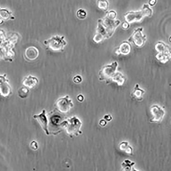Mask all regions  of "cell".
<instances>
[{
	"label": "cell",
	"instance_id": "1",
	"mask_svg": "<svg viewBox=\"0 0 171 171\" xmlns=\"http://www.w3.org/2000/svg\"><path fill=\"white\" fill-rule=\"evenodd\" d=\"M117 13L114 11L108 12L106 17L99 22L93 40L97 44L111 38L120 24L119 20H115Z\"/></svg>",
	"mask_w": 171,
	"mask_h": 171
},
{
	"label": "cell",
	"instance_id": "2",
	"mask_svg": "<svg viewBox=\"0 0 171 171\" xmlns=\"http://www.w3.org/2000/svg\"><path fill=\"white\" fill-rule=\"evenodd\" d=\"M153 14V10L149 5L145 4L141 11L128 12L125 14L124 17L126 22L130 24L135 22H139L144 18L151 17Z\"/></svg>",
	"mask_w": 171,
	"mask_h": 171
},
{
	"label": "cell",
	"instance_id": "3",
	"mask_svg": "<svg viewBox=\"0 0 171 171\" xmlns=\"http://www.w3.org/2000/svg\"><path fill=\"white\" fill-rule=\"evenodd\" d=\"M118 65L117 61L104 65L99 72V80L105 82L107 84H110L112 78L117 71Z\"/></svg>",
	"mask_w": 171,
	"mask_h": 171
},
{
	"label": "cell",
	"instance_id": "4",
	"mask_svg": "<svg viewBox=\"0 0 171 171\" xmlns=\"http://www.w3.org/2000/svg\"><path fill=\"white\" fill-rule=\"evenodd\" d=\"M155 49L157 52L156 58L160 63L165 64L171 60V49L169 45L163 41H159L155 44Z\"/></svg>",
	"mask_w": 171,
	"mask_h": 171
},
{
	"label": "cell",
	"instance_id": "5",
	"mask_svg": "<svg viewBox=\"0 0 171 171\" xmlns=\"http://www.w3.org/2000/svg\"><path fill=\"white\" fill-rule=\"evenodd\" d=\"M44 45L47 49L55 52H62L67 44L64 36L56 35L44 41Z\"/></svg>",
	"mask_w": 171,
	"mask_h": 171
},
{
	"label": "cell",
	"instance_id": "6",
	"mask_svg": "<svg viewBox=\"0 0 171 171\" xmlns=\"http://www.w3.org/2000/svg\"><path fill=\"white\" fill-rule=\"evenodd\" d=\"M65 127L67 134L71 137L73 135L77 136L82 133L80 130L82 123L78 118L75 116L64 121L61 123Z\"/></svg>",
	"mask_w": 171,
	"mask_h": 171
},
{
	"label": "cell",
	"instance_id": "7",
	"mask_svg": "<svg viewBox=\"0 0 171 171\" xmlns=\"http://www.w3.org/2000/svg\"><path fill=\"white\" fill-rule=\"evenodd\" d=\"M143 31L142 28L135 29L127 41L137 48L143 47L145 45L147 41V36L143 34Z\"/></svg>",
	"mask_w": 171,
	"mask_h": 171
},
{
	"label": "cell",
	"instance_id": "8",
	"mask_svg": "<svg viewBox=\"0 0 171 171\" xmlns=\"http://www.w3.org/2000/svg\"><path fill=\"white\" fill-rule=\"evenodd\" d=\"M74 106L73 101L68 95L58 99L55 104L56 109L62 113H68Z\"/></svg>",
	"mask_w": 171,
	"mask_h": 171
},
{
	"label": "cell",
	"instance_id": "9",
	"mask_svg": "<svg viewBox=\"0 0 171 171\" xmlns=\"http://www.w3.org/2000/svg\"><path fill=\"white\" fill-rule=\"evenodd\" d=\"M152 117L150 120L151 123H160L163 119L165 111L157 105H154L150 109Z\"/></svg>",
	"mask_w": 171,
	"mask_h": 171
},
{
	"label": "cell",
	"instance_id": "10",
	"mask_svg": "<svg viewBox=\"0 0 171 171\" xmlns=\"http://www.w3.org/2000/svg\"><path fill=\"white\" fill-rule=\"evenodd\" d=\"M131 51V45L128 41H124L118 46L114 52L116 55H129Z\"/></svg>",
	"mask_w": 171,
	"mask_h": 171
},
{
	"label": "cell",
	"instance_id": "11",
	"mask_svg": "<svg viewBox=\"0 0 171 171\" xmlns=\"http://www.w3.org/2000/svg\"><path fill=\"white\" fill-rule=\"evenodd\" d=\"M34 119L37 120L38 122L40 125L42 129L44 130L46 134H49L48 130V121L46 116V111L44 109L42 111V113L39 115H35L33 116Z\"/></svg>",
	"mask_w": 171,
	"mask_h": 171
},
{
	"label": "cell",
	"instance_id": "12",
	"mask_svg": "<svg viewBox=\"0 0 171 171\" xmlns=\"http://www.w3.org/2000/svg\"><path fill=\"white\" fill-rule=\"evenodd\" d=\"M146 91L141 88L139 85L137 83L135 85L130 94V97L132 99L138 101H141L143 99V95Z\"/></svg>",
	"mask_w": 171,
	"mask_h": 171
},
{
	"label": "cell",
	"instance_id": "13",
	"mask_svg": "<svg viewBox=\"0 0 171 171\" xmlns=\"http://www.w3.org/2000/svg\"><path fill=\"white\" fill-rule=\"evenodd\" d=\"M127 80L124 74L119 71H117L111 79V82L116 83L118 86H122Z\"/></svg>",
	"mask_w": 171,
	"mask_h": 171
},
{
	"label": "cell",
	"instance_id": "14",
	"mask_svg": "<svg viewBox=\"0 0 171 171\" xmlns=\"http://www.w3.org/2000/svg\"><path fill=\"white\" fill-rule=\"evenodd\" d=\"M39 55L38 49L34 47H29L26 50L25 55L28 60L33 61L37 58Z\"/></svg>",
	"mask_w": 171,
	"mask_h": 171
},
{
	"label": "cell",
	"instance_id": "15",
	"mask_svg": "<svg viewBox=\"0 0 171 171\" xmlns=\"http://www.w3.org/2000/svg\"><path fill=\"white\" fill-rule=\"evenodd\" d=\"M120 150L126 155L132 156L133 155V148L128 144L126 141L121 142L119 145Z\"/></svg>",
	"mask_w": 171,
	"mask_h": 171
},
{
	"label": "cell",
	"instance_id": "16",
	"mask_svg": "<svg viewBox=\"0 0 171 171\" xmlns=\"http://www.w3.org/2000/svg\"><path fill=\"white\" fill-rule=\"evenodd\" d=\"M38 83V79L34 77L29 76L26 80L25 84L29 88H32L35 86Z\"/></svg>",
	"mask_w": 171,
	"mask_h": 171
},
{
	"label": "cell",
	"instance_id": "17",
	"mask_svg": "<svg viewBox=\"0 0 171 171\" xmlns=\"http://www.w3.org/2000/svg\"><path fill=\"white\" fill-rule=\"evenodd\" d=\"M108 2L107 0H98V6L100 9L105 11H107L108 8Z\"/></svg>",
	"mask_w": 171,
	"mask_h": 171
},
{
	"label": "cell",
	"instance_id": "18",
	"mask_svg": "<svg viewBox=\"0 0 171 171\" xmlns=\"http://www.w3.org/2000/svg\"><path fill=\"white\" fill-rule=\"evenodd\" d=\"M135 163L128 160H126L121 164L123 169L129 171L131 169V167L134 165Z\"/></svg>",
	"mask_w": 171,
	"mask_h": 171
},
{
	"label": "cell",
	"instance_id": "19",
	"mask_svg": "<svg viewBox=\"0 0 171 171\" xmlns=\"http://www.w3.org/2000/svg\"><path fill=\"white\" fill-rule=\"evenodd\" d=\"M86 15V12L83 10L82 9L80 10L77 12L78 17L81 19H83L85 18Z\"/></svg>",
	"mask_w": 171,
	"mask_h": 171
},
{
	"label": "cell",
	"instance_id": "20",
	"mask_svg": "<svg viewBox=\"0 0 171 171\" xmlns=\"http://www.w3.org/2000/svg\"><path fill=\"white\" fill-rule=\"evenodd\" d=\"M73 81L74 83H79L82 81V78L79 75H77L73 78Z\"/></svg>",
	"mask_w": 171,
	"mask_h": 171
},
{
	"label": "cell",
	"instance_id": "21",
	"mask_svg": "<svg viewBox=\"0 0 171 171\" xmlns=\"http://www.w3.org/2000/svg\"><path fill=\"white\" fill-rule=\"evenodd\" d=\"M31 146L32 148L33 149L36 150L37 149L38 146L37 142L35 141H33L31 144Z\"/></svg>",
	"mask_w": 171,
	"mask_h": 171
},
{
	"label": "cell",
	"instance_id": "22",
	"mask_svg": "<svg viewBox=\"0 0 171 171\" xmlns=\"http://www.w3.org/2000/svg\"><path fill=\"white\" fill-rule=\"evenodd\" d=\"M129 24L126 22H124L122 24V27L125 29H127L129 27Z\"/></svg>",
	"mask_w": 171,
	"mask_h": 171
},
{
	"label": "cell",
	"instance_id": "23",
	"mask_svg": "<svg viewBox=\"0 0 171 171\" xmlns=\"http://www.w3.org/2000/svg\"><path fill=\"white\" fill-rule=\"evenodd\" d=\"M104 118L107 121H110L112 119V117L110 115H107L105 116H104Z\"/></svg>",
	"mask_w": 171,
	"mask_h": 171
},
{
	"label": "cell",
	"instance_id": "24",
	"mask_svg": "<svg viewBox=\"0 0 171 171\" xmlns=\"http://www.w3.org/2000/svg\"><path fill=\"white\" fill-rule=\"evenodd\" d=\"M107 124V122L106 121L104 120H101L99 122V124L100 125L104 127Z\"/></svg>",
	"mask_w": 171,
	"mask_h": 171
},
{
	"label": "cell",
	"instance_id": "25",
	"mask_svg": "<svg viewBox=\"0 0 171 171\" xmlns=\"http://www.w3.org/2000/svg\"><path fill=\"white\" fill-rule=\"evenodd\" d=\"M156 0H150L149 4L151 6H153L156 4Z\"/></svg>",
	"mask_w": 171,
	"mask_h": 171
},
{
	"label": "cell",
	"instance_id": "26",
	"mask_svg": "<svg viewBox=\"0 0 171 171\" xmlns=\"http://www.w3.org/2000/svg\"><path fill=\"white\" fill-rule=\"evenodd\" d=\"M80 98V99H79L78 100L80 101H83V99H84V97L83 96H82V95H79V96H78L77 97V99H79Z\"/></svg>",
	"mask_w": 171,
	"mask_h": 171
}]
</instances>
